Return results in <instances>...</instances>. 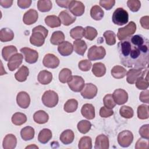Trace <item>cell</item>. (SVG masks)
Instances as JSON below:
<instances>
[{
  "label": "cell",
  "instance_id": "1",
  "mask_svg": "<svg viewBox=\"0 0 149 149\" xmlns=\"http://www.w3.org/2000/svg\"><path fill=\"white\" fill-rule=\"evenodd\" d=\"M120 62L127 68L145 69L148 66L149 41L142 35L136 34L118 44Z\"/></svg>",
  "mask_w": 149,
  "mask_h": 149
},
{
  "label": "cell",
  "instance_id": "2",
  "mask_svg": "<svg viewBox=\"0 0 149 149\" xmlns=\"http://www.w3.org/2000/svg\"><path fill=\"white\" fill-rule=\"evenodd\" d=\"M48 34V30L41 25L35 27L32 30V34L30 38V43L37 47L42 46L45 42V39Z\"/></svg>",
  "mask_w": 149,
  "mask_h": 149
},
{
  "label": "cell",
  "instance_id": "3",
  "mask_svg": "<svg viewBox=\"0 0 149 149\" xmlns=\"http://www.w3.org/2000/svg\"><path fill=\"white\" fill-rule=\"evenodd\" d=\"M112 19L114 24L122 26L128 22L129 14L123 8H118L113 13Z\"/></svg>",
  "mask_w": 149,
  "mask_h": 149
},
{
  "label": "cell",
  "instance_id": "4",
  "mask_svg": "<svg viewBox=\"0 0 149 149\" xmlns=\"http://www.w3.org/2000/svg\"><path fill=\"white\" fill-rule=\"evenodd\" d=\"M136 31V24L134 22H130L126 26L119 28L117 37L119 40L123 41L132 36Z\"/></svg>",
  "mask_w": 149,
  "mask_h": 149
},
{
  "label": "cell",
  "instance_id": "5",
  "mask_svg": "<svg viewBox=\"0 0 149 149\" xmlns=\"http://www.w3.org/2000/svg\"><path fill=\"white\" fill-rule=\"evenodd\" d=\"M58 95L56 92L52 90L45 91L42 96V101L45 106L48 108L55 107L58 102Z\"/></svg>",
  "mask_w": 149,
  "mask_h": 149
},
{
  "label": "cell",
  "instance_id": "6",
  "mask_svg": "<svg viewBox=\"0 0 149 149\" xmlns=\"http://www.w3.org/2000/svg\"><path fill=\"white\" fill-rule=\"evenodd\" d=\"M106 55V51L102 46L93 45L88 51L87 57L90 61H97L103 59Z\"/></svg>",
  "mask_w": 149,
  "mask_h": 149
},
{
  "label": "cell",
  "instance_id": "7",
  "mask_svg": "<svg viewBox=\"0 0 149 149\" xmlns=\"http://www.w3.org/2000/svg\"><path fill=\"white\" fill-rule=\"evenodd\" d=\"M68 86L74 92L81 91L84 86V79L79 76H72L68 82Z\"/></svg>",
  "mask_w": 149,
  "mask_h": 149
},
{
  "label": "cell",
  "instance_id": "8",
  "mask_svg": "<svg viewBox=\"0 0 149 149\" xmlns=\"http://www.w3.org/2000/svg\"><path fill=\"white\" fill-rule=\"evenodd\" d=\"M133 140V134L129 130H123L118 136V142L122 147H129Z\"/></svg>",
  "mask_w": 149,
  "mask_h": 149
},
{
  "label": "cell",
  "instance_id": "9",
  "mask_svg": "<svg viewBox=\"0 0 149 149\" xmlns=\"http://www.w3.org/2000/svg\"><path fill=\"white\" fill-rule=\"evenodd\" d=\"M20 51L24 56V59L26 62L32 64L37 61L38 58V53L37 51L27 47L22 48Z\"/></svg>",
  "mask_w": 149,
  "mask_h": 149
},
{
  "label": "cell",
  "instance_id": "10",
  "mask_svg": "<svg viewBox=\"0 0 149 149\" xmlns=\"http://www.w3.org/2000/svg\"><path fill=\"white\" fill-rule=\"evenodd\" d=\"M70 12L75 16H80L83 15L85 10L84 5L79 1H71L69 8Z\"/></svg>",
  "mask_w": 149,
  "mask_h": 149
},
{
  "label": "cell",
  "instance_id": "11",
  "mask_svg": "<svg viewBox=\"0 0 149 149\" xmlns=\"http://www.w3.org/2000/svg\"><path fill=\"white\" fill-rule=\"evenodd\" d=\"M97 87L92 83H86L81 91V96L86 99H92L97 94Z\"/></svg>",
  "mask_w": 149,
  "mask_h": 149
},
{
  "label": "cell",
  "instance_id": "12",
  "mask_svg": "<svg viewBox=\"0 0 149 149\" xmlns=\"http://www.w3.org/2000/svg\"><path fill=\"white\" fill-rule=\"evenodd\" d=\"M43 65L48 68L55 69L59 65V59L52 54H46L42 60Z\"/></svg>",
  "mask_w": 149,
  "mask_h": 149
},
{
  "label": "cell",
  "instance_id": "13",
  "mask_svg": "<svg viewBox=\"0 0 149 149\" xmlns=\"http://www.w3.org/2000/svg\"><path fill=\"white\" fill-rule=\"evenodd\" d=\"M112 97L116 104L118 105H123L128 100L127 93L125 90L121 88L115 90L112 94Z\"/></svg>",
  "mask_w": 149,
  "mask_h": 149
},
{
  "label": "cell",
  "instance_id": "14",
  "mask_svg": "<svg viewBox=\"0 0 149 149\" xmlns=\"http://www.w3.org/2000/svg\"><path fill=\"white\" fill-rule=\"evenodd\" d=\"M136 86L139 90H147L148 87V68L142 72L141 75L136 80Z\"/></svg>",
  "mask_w": 149,
  "mask_h": 149
},
{
  "label": "cell",
  "instance_id": "15",
  "mask_svg": "<svg viewBox=\"0 0 149 149\" xmlns=\"http://www.w3.org/2000/svg\"><path fill=\"white\" fill-rule=\"evenodd\" d=\"M23 59L22 54L17 53L13 55L9 60L8 63V68L10 71H13L17 69L22 64Z\"/></svg>",
  "mask_w": 149,
  "mask_h": 149
},
{
  "label": "cell",
  "instance_id": "16",
  "mask_svg": "<svg viewBox=\"0 0 149 149\" xmlns=\"http://www.w3.org/2000/svg\"><path fill=\"white\" fill-rule=\"evenodd\" d=\"M17 105L22 108L26 109L30 104V98L28 93L25 91L19 92L16 97Z\"/></svg>",
  "mask_w": 149,
  "mask_h": 149
},
{
  "label": "cell",
  "instance_id": "17",
  "mask_svg": "<svg viewBox=\"0 0 149 149\" xmlns=\"http://www.w3.org/2000/svg\"><path fill=\"white\" fill-rule=\"evenodd\" d=\"M58 17L59 18L61 23L64 26H69L76 21V17L73 15L69 10H65L60 12Z\"/></svg>",
  "mask_w": 149,
  "mask_h": 149
},
{
  "label": "cell",
  "instance_id": "18",
  "mask_svg": "<svg viewBox=\"0 0 149 149\" xmlns=\"http://www.w3.org/2000/svg\"><path fill=\"white\" fill-rule=\"evenodd\" d=\"M38 17V14L37 12L33 9H30L24 14L23 21L25 24L31 25L37 21Z\"/></svg>",
  "mask_w": 149,
  "mask_h": 149
},
{
  "label": "cell",
  "instance_id": "19",
  "mask_svg": "<svg viewBox=\"0 0 149 149\" xmlns=\"http://www.w3.org/2000/svg\"><path fill=\"white\" fill-rule=\"evenodd\" d=\"M109 146V139L107 136L100 134L96 137L94 147L95 149H108Z\"/></svg>",
  "mask_w": 149,
  "mask_h": 149
},
{
  "label": "cell",
  "instance_id": "20",
  "mask_svg": "<svg viewBox=\"0 0 149 149\" xmlns=\"http://www.w3.org/2000/svg\"><path fill=\"white\" fill-rule=\"evenodd\" d=\"M58 51L62 56H69L73 52V47L69 41H63L58 45Z\"/></svg>",
  "mask_w": 149,
  "mask_h": 149
},
{
  "label": "cell",
  "instance_id": "21",
  "mask_svg": "<svg viewBox=\"0 0 149 149\" xmlns=\"http://www.w3.org/2000/svg\"><path fill=\"white\" fill-rule=\"evenodd\" d=\"M17 144V139L15 135L8 134L3 139L2 146L4 149H13Z\"/></svg>",
  "mask_w": 149,
  "mask_h": 149
},
{
  "label": "cell",
  "instance_id": "22",
  "mask_svg": "<svg viewBox=\"0 0 149 149\" xmlns=\"http://www.w3.org/2000/svg\"><path fill=\"white\" fill-rule=\"evenodd\" d=\"M143 72L142 69H131L126 72L127 82L130 84L135 83L136 80L141 75Z\"/></svg>",
  "mask_w": 149,
  "mask_h": 149
},
{
  "label": "cell",
  "instance_id": "23",
  "mask_svg": "<svg viewBox=\"0 0 149 149\" xmlns=\"http://www.w3.org/2000/svg\"><path fill=\"white\" fill-rule=\"evenodd\" d=\"M82 115L87 119H93L95 117V108L91 104H84L81 109Z\"/></svg>",
  "mask_w": 149,
  "mask_h": 149
},
{
  "label": "cell",
  "instance_id": "24",
  "mask_svg": "<svg viewBox=\"0 0 149 149\" xmlns=\"http://www.w3.org/2000/svg\"><path fill=\"white\" fill-rule=\"evenodd\" d=\"M37 80L38 82L41 84H48L51 82L52 80V74L49 71L45 70H42L38 73Z\"/></svg>",
  "mask_w": 149,
  "mask_h": 149
},
{
  "label": "cell",
  "instance_id": "25",
  "mask_svg": "<svg viewBox=\"0 0 149 149\" xmlns=\"http://www.w3.org/2000/svg\"><path fill=\"white\" fill-rule=\"evenodd\" d=\"M59 138H60V140L63 144L65 145H68L72 143L73 141V140L74 138V134L72 130L67 129L64 130L61 133Z\"/></svg>",
  "mask_w": 149,
  "mask_h": 149
},
{
  "label": "cell",
  "instance_id": "26",
  "mask_svg": "<svg viewBox=\"0 0 149 149\" xmlns=\"http://www.w3.org/2000/svg\"><path fill=\"white\" fill-rule=\"evenodd\" d=\"M73 49L74 52L81 56L84 55L87 47L86 42L82 40H77L73 42Z\"/></svg>",
  "mask_w": 149,
  "mask_h": 149
},
{
  "label": "cell",
  "instance_id": "27",
  "mask_svg": "<svg viewBox=\"0 0 149 149\" xmlns=\"http://www.w3.org/2000/svg\"><path fill=\"white\" fill-rule=\"evenodd\" d=\"M33 119L37 123L44 124L48 122L49 119V116L48 114L44 111L40 110L34 113Z\"/></svg>",
  "mask_w": 149,
  "mask_h": 149
},
{
  "label": "cell",
  "instance_id": "28",
  "mask_svg": "<svg viewBox=\"0 0 149 149\" xmlns=\"http://www.w3.org/2000/svg\"><path fill=\"white\" fill-rule=\"evenodd\" d=\"M17 49L13 45H8L3 48L2 50V55L3 59L6 61H9L10 58L15 54H17Z\"/></svg>",
  "mask_w": 149,
  "mask_h": 149
},
{
  "label": "cell",
  "instance_id": "29",
  "mask_svg": "<svg viewBox=\"0 0 149 149\" xmlns=\"http://www.w3.org/2000/svg\"><path fill=\"white\" fill-rule=\"evenodd\" d=\"M29 74V70L26 66H22L18 71L15 74V77L19 82H23L26 80Z\"/></svg>",
  "mask_w": 149,
  "mask_h": 149
},
{
  "label": "cell",
  "instance_id": "30",
  "mask_svg": "<svg viewBox=\"0 0 149 149\" xmlns=\"http://www.w3.org/2000/svg\"><path fill=\"white\" fill-rule=\"evenodd\" d=\"M14 38V33L9 28H3L0 30V40L1 42L12 41Z\"/></svg>",
  "mask_w": 149,
  "mask_h": 149
},
{
  "label": "cell",
  "instance_id": "31",
  "mask_svg": "<svg viewBox=\"0 0 149 149\" xmlns=\"http://www.w3.org/2000/svg\"><path fill=\"white\" fill-rule=\"evenodd\" d=\"M34 129L31 126H26L20 131L21 137L24 141H28L33 139L34 137Z\"/></svg>",
  "mask_w": 149,
  "mask_h": 149
},
{
  "label": "cell",
  "instance_id": "32",
  "mask_svg": "<svg viewBox=\"0 0 149 149\" xmlns=\"http://www.w3.org/2000/svg\"><path fill=\"white\" fill-rule=\"evenodd\" d=\"M92 72L96 77H102L106 73V67L105 65L101 62L95 63L93 65Z\"/></svg>",
  "mask_w": 149,
  "mask_h": 149
},
{
  "label": "cell",
  "instance_id": "33",
  "mask_svg": "<svg viewBox=\"0 0 149 149\" xmlns=\"http://www.w3.org/2000/svg\"><path fill=\"white\" fill-rule=\"evenodd\" d=\"M52 136L51 130L48 129H43L38 134V140L41 143L45 144L51 139Z\"/></svg>",
  "mask_w": 149,
  "mask_h": 149
},
{
  "label": "cell",
  "instance_id": "34",
  "mask_svg": "<svg viewBox=\"0 0 149 149\" xmlns=\"http://www.w3.org/2000/svg\"><path fill=\"white\" fill-rule=\"evenodd\" d=\"M126 70L123 66L116 65L113 66L111 70V74L115 79L123 78L126 74Z\"/></svg>",
  "mask_w": 149,
  "mask_h": 149
},
{
  "label": "cell",
  "instance_id": "35",
  "mask_svg": "<svg viewBox=\"0 0 149 149\" xmlns=\"http://www.w3.org/2000/svg\"><path fill=\"white\" fill-rule=\"evenodd\" d=\"M91 17L95 20H100L104 15V10L98 5L93 6L90 10Z\"/></svg>",
  "mask_w": 149,
  "mask_h": 149
},
{
  "label": "cell",
  "instance_id": "36",
  "mask_svg": "<svg viewBox=\"0 0 149 149\" xmlns=\"http://www.w3.org/2000/svg\"><path fill=\"white\" fill-rule=\"evenodd\" d=\"M45 24L51 27L55 28L59 27L61 24V22L58 17L55 15H49L45 18Z\"/></svg>",
  "mask_w": 149,
  "mask_h": 149
},
{
  "label": "cell",
  "instance_id": "37",
  "mask_svg": "<svg viewBox=\"0 0 149 149\" xmlns=\"http://www.w3.org/2000/svg\"><path fill=\"white\" fill-rule=\"evenodd\" d=\"M65 40V35L61 31H54L50 38V42L53 45H59Z\"/></svg>",
  "mask_w": 149,
  "mask_h": 149
},
{
  "label": "cell",
  "instance_id": "38",
  "mask_svg": "<svg viewBox=\"0 0 149 149\" xmlns=\"http://www.w3.org/2000/svg\"><path fill=\"white\" fill-rule=\"evenodd\" d=\"M12 123L17 126H20L27 121V116L25 114L21 112H16L12 116Z\"/></svg>",
  "mask_w": 149,
  "mask_h": 149
},
{
  "label": "cell",
  "instance_id": "39",
  "mask_svg": "<svg viewBox=\"0 0 149 149\" xmlns=\"http://www.w3.org/2000/svg\"><path fill=\"white\" fill-rule=\"evenodd\" d=\"M78 107V102L75 99L68 100L65 104L63 109L68 113H72L76 111Z\"/></svg>",
  "mask_w": 149,
  "mask_h": 149
},
{
  "label": "cell",
  "instance_id": "40",
  "mask_svg": "<svg viewBox=\"0 0 149 149\" xmlns=\"http://www.w3.org/2000/svg\"><path fill=\"white\" fill-rule=\"evenodd\" d=\"M52 7V2L49 0H40L37 2V8L39 11L47 12L49 11Z\"/></svg>",
  "mask_w": 149,
  "mask_h": 149
},
{
  "label": "cell",
  "instance_id": "41",
  "mask_svg": "<svg viewBox=\"0 0 149 149\" xmlns=\"http://www.w3.org/2000/svg\"><path fill=\"white\" fill-rule=\"evenodd\" d=\"M137 116L140 119H147L149 117L148 106L142 104L137 108Z\"/></svg>",
  "mask_w": 149,
  "mask_h": 149
},
{
  "label": "cell",
  "instance_id": "42",
  "mask_svg": "<svg viewBox=\"0 0 149 149\" xmlns=\"http://www.w3.org/2000/svg\"><path fill=\"white\" fill-rule=\"evenodd\" d=\"M70 35L73 39L81 40L84 36V29L81 26H76L71 29Z\"/></svg>",
  "mask_w": 149,
  "mask_h": 149
},
{
  "label": "cell",
  "instance_id": "43",
  "mask_svg": "<svg viewBox=\"0 0 149 149\" xmlns=\"http://www.w3.org/2000/svg\"><path fill=\"white\" fill-rule=\"evenodd\" d=\"M97 34V30L93 27L87 26L84 29V37L90 41L93 40Z\"/></svg>",
  "mask_w": 149,
  "mask_h": 149
},
{
  "label": "cell",
  "instance_id": "44",
  "mask_svg": "<svg viewBox=\"0 0 149 149\" xmlns=\"http://www.w3.org/2000/svg\"><path fill=\"white\" fill-rule=\"evenodd\" d=\"M77 129L82 134L88 133L91 127V123L90 121L87 120H82L77 123Z\"/></svg>",
  "mask_w": 149,
  "mask_h": 149
},
{
  "label": "cell",
  "instance_id": "45",
  "mask_svg": "<svg viewBox=\"0 0 149 149\" xmlns=\"http://www.w3.org/2000/svg\"><path fill=\"white\" fill-rule=\"evenodd\" d=\"M72 71L68 68L62 69L59 74V80L62 83H68L72 77Z\"/></svg>",
  "mask_w": 149,
  "mask_h": 149
},
{
  "label": "cell",
  "instance_id": "46",
  "mask_svg": "<svg viewBox=\"0 0 149 149\" xmlns=\"http://www.w3.org/2000/svg\"><path fill=\"white\" fill-rule=\"evenodd\" d=\"M78 147L80 149H91L92 148L91 139L88 136L82 137L79 142Z\"/></svg>",
  "mask_w": 149,
  "mask_h": 149
},
{
  "label": "cell",
  "instance_id": "47",
  "mask_svg": "<svg viewBox=\"0 0 149 149\" xmlns=\"http://www.w3.org/2000/svg\"><path fill=\"white\" fill-rule=\"evenodd\" d=\"M106 44L108 45H113L116 43V34L111 30H107L103 34Z\"/></svg>",
  "mask_w": 149,
  "mask_h": 149
},
{
  "label": "cell",
  "instance_id": "48",
  "mask_svg": "<svg viewBox=\"0 0 149 149\" xmlns=\"http://www.w3.org/2000/svg\"><path fill=\"white\" fill-rule=\"evenodd\" d=\"M119 113L121 116L126 119L132 118L133 116L134 112L133 109L129 106H122L119 109Z\"/></svg>",
  "mask_w": 149,
  "mask_h": 149
},
{
  "label": "cell",
  "instance_id": "49",
  "mask_svg": "<svg viewBox=\"0 0 149 149\" xmlns=\"http://www.w3.org/2000/svg\"><path fill=\"white\" fill-rule=\"evenodd\" d=\"M103 102L105 107L109 109H112L116 105V103L113 98L112 95L110 94L105 95L103 99Z\"/></svg>",
  "mask_w": 149,
  "mask_h": 149
},
{
  "label": "cell",
  "instance_id": "50",
  "mask_svg": "<svg viewBox=\"0 0 149 149\" xmlns=\"http://www.w3.org/2000/svg\"><path fill=\"white\" fill-rule=\"evenodd\" d=\"M127 5L130 10L133 12H137L141 7V2L138 0H129L127 1Z\"/></svg>",
  "mask_w": 149,
  "mask_h": 149
},
{
  "label": "cell",
  "instance_id": "51",
  "mask_svg": "<svg viewBox=\"0 0 149 149\" xmlns=\"http://www.w3.org/2000/svg\"><path fill=\"white\" fill-rule=\"evenodd\" d=\"M92 66V63L91 61L88 59H84L80 61L78 64L79 68L81 70L84 72L88 71Z\"/></svg>",
  "mask_w": 149,
  "mask_h": 149
},
{
  "label": "cell",
  "instance_id": "52",
  "mask_svg": "<svg viewBox=\"0 0 149 149\" xmlns=\"http://www.w3.org/2000/svg\"><path fill=\"white\" fill-rule=\"evenodd\" d=\"M136 149H148V139H139L135 145Z\"/></svg>",
  "mask_w": 149,
  "mask_h": 149
},
{
  "label": "cell",
  "instance_id": "53",
  "mask_svg": "<svg viewBox=\"0 0 149 149\" xmlns=\"http://www.w3.org/2000/svg\"><path fill=\"white\" fill-rule=\"evenodd\" d=\"M101 6L105 8L106 10L111 9L113 6L115 5V0H102L99 2Z\"/></svg>",
  "mask_w": 149,
  "mask_h": 149
},
{
  "label": "cell",
  "instance_id": "54",
  "mask_svg": "<svg viewBox=\"0 0 149 149\" xmlns=\"http://www.w3.org/2000/svg\"><path fill=\"white\" fill-rule=\"evenodd\" d=\"M113 114V111L112 109L108 108L105 107H102L100 110V115L102 118H108Z\"/></svg>",
  "mask_w": 149,
  "mask_h": 149
},
{
  "label": "cell",
  "instance_id": "55",
  "mask_svg": "<svg viewBox=\"0 0 149 149\" xmlns=\"http://www.w3.org/2000/svg\"><path fill=\"white\" fill-rule=\"evenodd\" d=\"M139 134L143 138L149 139V125H143L139 129Z\"/></svg>",
  "mask_w": 149,
  "mask_h": 149
},
{
  "label": "cell",
  "instance_id": "56",
  "mask_svg": "<svg viewBox=\"0 0 149 149\" xmlns=\"http://www.w3.org/2000/svg\"><path fill=\"white\" fill-rule=\"evenodd\" d=\"M149 91L148 90H144L141 92L139 97L140 100L144 103L148 104L149 103V96H148Z\"/></svg>",
  "mask_w": 149,
  "mask_h": 149
},
{
  "label": "cell",
  "instance_id": "57",
  "mask_svg": "<svg viewBox=\"0 0 149 149\" xmlns=\"http://www.w3.org/2000/svg\"><path fill=\"white\" fill-rule=\"evenodd\" d=\"M31 2V0H19L17 1V5L22 9H26L30 6Z\"/></svg>",
  "mask_w": 149,
  "mask_h": 149
},
{
  "label": "cell",
  "instance_id": "58",
  "mask_svg": "<svg viewBox=\"0 0 149 149\" xmlns=\"http://www.w3.org/2000/svg\"><path fill=\"white\" fill-rule=\"evenodd\" d=\"M140 23L144 29L148 30L149 29V16H143L140 20Z\"/></svg>",
  "mask_w": 149,
  "mask_h": 149
},
{
  "label": "cell",
  "instance_id": "59",
  "mask_svg": "<svg viewBox=\"0 0 149 149\" xmlns=\"http://www.w3.org/2000/svg\"><path fill=\"white\" fill-rule=\"evenodd\" d=\"M71 1L72 0H63V1L60 0V1H55V2L59 6L62 8H68Z\"/></svg>",
  "mask_w": 149,
  "mask_h": 149
},
{
  "label": "cell",
  "instance_id": "60",
  "mask_svg": "<svg viewBox=\"0 0 149 149\" xmlns=\"http://www.w3.org/2000/svg\"><path fill=\"white\" fill-rule=\"evenodd\" d=\"M13 3V1L12 0H1L0 5L5 8H8L12 6Z\"/></svg>",
  "mask_w": 149,
  "mask_h": 149
},
{
  "label": "cell",
  "instance_id": "61",
  "mask_svg": "<svg viewBox=\"0 0 149 149\" xmlns=\"http://www.w3.org/2000/svg\"><path fill=\"white\" fill-rule=\"evenodd\" d=\"M38 148V147L35 145H31L29 146H27L26 147V148Z\"/></svg>",
  "mask_w": 149,
  "mask_h": 149
}]
</instances>
